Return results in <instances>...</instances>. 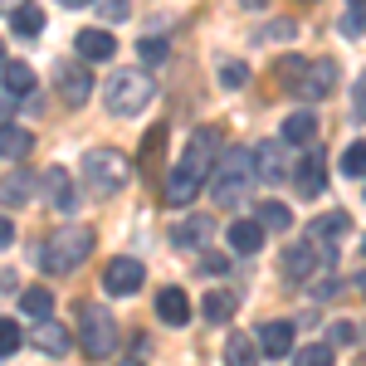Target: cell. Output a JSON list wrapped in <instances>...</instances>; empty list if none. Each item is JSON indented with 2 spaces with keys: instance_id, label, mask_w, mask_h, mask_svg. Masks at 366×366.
I'll return each instance as SVG.
<instances>
[{
  "instance_id": "cell-1",
  "label": "cell",
  "mask_w": 366,
  "mask_h": 366,
  "mask_svg": "<svg viewBox=\"0 0 366 366\" xmlns=\"http://www.w3.org/2000/svg\"><path fill=\"white\" fill-rule=\"evenodd\" d=\"M127 181H132L127 152H117V147H93L84 157V191L93 200H113Z\"/></svg>"
},
{
  "instance_id": "cell-2",
  "label": "cell",
  "mask_w": 366,
  "mask_h": 366,
  "mask_svg": "<svg viewBox=\"0 0 366 366\" xmlns=\"http://www.w3.org/2000/svg\"><path fill=\"white\" fill-rule=\"evenodd\" d=\"M88 254H93V229L88 225H64V229H54V234L44 239L39 269H44V274H74Z\"/></svg>"
},
{
  "instance_id": "cell-3",
  "label": "cell",
  "mask_w": 366,
  "mask_h": 366,
  "mask_svg": "<svg viewBox=\"0 0 366 366\" xmlns=\"http://www.w3.org/2000/svg\"><path fill=\"white\" fill-rule=\"evenodd\" d=\"M205 186H210V196L220 200V205H239V200L249 196V186H254V162L234 147V152H225V157L210 167Z\"/></svg>"
},
{
  "instance_id": "cell-4",
  "label": "cell",
  "mask_w": 366,
  "mask_h": 366,
  "mask_svg": "<svg viewBox=\"0 0 366 366\" xmlns=\"http://www.w3.org/2000/svg\"><path fill=\"white\" fill-rule=\"evenodd\" d=\"M152 98H157V88H152V79H147L142 69H122V74H113V84L103 88V103H108V113H117V117L142 113Z\"/></svg>"
},
{
  "instance_id": "cell-5",
  "label": "cell",
  "mask_w": 366,
  "mask_h": 366,
  "mask_svg": "<svg viewBox=\"0 0 366 366\" xmlns=\"http://www.w3.org/2000/svg\"><path fill=\"white\" fill-rule=\"evenodd\" d=\"M79 342L88 357H113L117 352V317L103 303H79Z\"/></svg>"
},
{
  "instance_id": "cell-6",
  "label": "cell",
  "mask_w": 366,
  "mask_h": 366,
  "mask_svg": "<svg viewBox=\"0 0 366 366\" xmlns=\"http://www.w3.org/2000/svg\"><path fill=\"white\" fill-rule=\"evenodd\" d=\"M205 176H210V171L200 167V162L181 157V162L171 167V176H167V205H191V200L205 191Z\"/></svg>"
},
{
  "instance_id": "cell-7",
  "label": "cell",
  "mask_w": 366,
  "mask_h": 366,
  "mask_svg": "<svg viewBox=\"0 0 366 366\" xmlns=\"http://www.w3.org/2000/svg\"><path fill=\"white\" fill-rule=\"evenodd\" d=\"M142 283H147L142 259H127V254L108 259V269H103V288H108L113 298H132V293H142Z\"/></svg>"
},
{
  "instance_id": "cell-8",
  "label": "cell",
  "mask_w": 366,
  "mask_h": 366,
  "mask_svg": "<svg viewBox=\"0 0 366 366\" xmlns=\"http://www.w3.org/2000/svg\"><path fill=\"white\" fill-rule=\"evenodd\" d=\"M332 84H337V64H332V59H317V64H303V69H298L293 93H298V98H327Z\"/></svg>"
},
{
  "instance_id": "cell-9",
  "label": "cell",
  "mask_w": 366,
  "mask_h": 366,
  "mask_svg": "<svg viewBox=\"0 0 366 366\" xmlns=\"http://www.w3.org/2000/svg\"><path fill=\"white\" fill-rule=\"evenodd\" d=\"M54 84H59V98H64L69 108L88 103V93H93V79H88L84 64H54Z\"/></svg>"
},
{
  "instance_id": "cell-10",
  "label": "cell",
  "mask_w": 366,
  "mask_h": 366,
  "mask_svg": "<svg viewBox=\"0 0 366 366\" xmlns=\"http://www.w3.org/2000/svg\"><path fill=\"white\" fill-rule=\"evenodd\" d=\"M249 162H254V176H259V181H283V176H288L283 142H259V152H254Z\"/></svg>"
},
{
  "instance_id": "cell-11",
  "label": "cell",
  "mask_w": 366,
  "mask_h": 366,
  "mask_svg": "<svg viewBox=\"0 0 366 366\" xmlns=\"http://www.w3.org/2000/svg\"><path fill=\"white\" fill-rule=\"evenodd\" d=\"M44 196H49V205L54 210H79V191H74V181H69V171L64 167H49V176H44Z\"/></svg>"
},
{
  "instance_id": "cell-12",
  "label": "cell",
  "mask_w": 366,
  "mask_h": 366,
  "mask_svg": "<svg viewBox=\"0 0 366 366\" xmlns=\"http://www.w3.org/2000/svg\"><path fill=\"white\" fill-rule=\"evenodd\" d=\"M157 317H162L167 327H186V322H191V298H186L181 288H162V293H157Z\"/></svg>"
},
{
  "instance_id": "cell-13",
  "label": "cell",
  "mask_w": 366,
  "mask_h": 366,
  "mask_svg": "<svg viewBox=\"0 0 366 366\" xmlns=\"http://www.w3.org/2000/svg\"><path fill=\"white\" fill-rule=\"evenodd\" d=\"M259 352L274 357V362H283V357L293 352V322H264V327H259Z\"/></svg>"
},
{
  "instance_id": "cell-14",
  "label": "cell",
  "mask_w": 366,
  "mask_h": 366,
  "mask_svg": "<svg viewBox=\"0 0 366 366\" xmlns=\"http://www.w3.org/2000/svg\"><path fill=\"white\" fill-rule=\"evenodd\" d=\"M117 54V39L108 34V29H84L79 34V59L84 64H103V59Z\"/></svg>"
},
{
  "instance_id": "cell-15",
  "label": "cell",
  "mask_w": 366,
  "mask_h": 366,
  "mask_svg": "<svg viewBox=\"0 0 366 366\" xmlns=\"http://www.w3.org/2000/svg\"><path fill=\"white\" fill-rule=\"evenodd\" d=\"M225 239H229L234 254H259L264 249V225H259V220H234V225L225 229Z\"/></svg>"
},
{
  "instance_id": "cell-16",
  "label": "cell",
  "mask_w": 366,
  "mask_h": 366,
  "mask_svg": "<svg viewBox=\"0 0 366 366\" xmlns=\"http://www.w3.org/2000/svg\"><path fill=\"white\" fill-rule=\"evenodd\" d=\"M293 171V181H298V191L303 196H322L327 191V171H322V157H303L298 167H288Z\"/></svg>"
},
{
  "instance_id": "cell-17",
  "label": "cell",
  "mask_w": 366,
  "mask_h": 366,
  "mask_svg": "<svg viewBox=\"0 0 366 366\" xmlns=\"http://www.w3.org/2000/svg\"><path fill=\"white\" fill-rule=\"evenodd\" d=\"M312 269H317V249H312V244H288V249H283V274L293 283H303Z\"/></svg>"
},
{
  "instance_id": "cell-18",
  "label": "cell",
  "mask_w": 366,
  "mask_h": 366,
  "mask_svg": "<svg viewBox=\"0 0 366 366\" xmlns=\"http://www.w3.org/2000/svg\"><path fill=\"white\" fill-rule=\"evenodd\" d=\"M29 147H34V137H29L25 127H15L10 117L0 122V157H10V162H25Z\"/></svg>"
},
{
  "instance_id": "cell-19",
  "label": "cell",
  "mask_w": 366,
  "mask_h": 366,
  "mask_svg": "<svg viewBox=\"0 0 366 366\" xmlns=\"http://www.w3.org/2000/svg\"><path fill=\"white\" fill-rule=\"evenodd\" d=\"M210 239V215H186L181 225L171 229V244H181V249H196Z\"/></svg>"
},
{
  "instance_id": "cell-20",
  "label": "cell",
  "mask_w": 366,
  "mask_h": 366,
  "mask_svg": "<svg viewBox=\"0 0 366 366\" xmlns=\"http://www.w3.org/2000/svg\"><path fill=\"white\" fill-rule=\"evenodd\" d=\"M312 137H317V117H312V113L283 117V142H288V147H308Z\"/></svg>"
},
{
  "instance_id": "cell-21",
  "label": "cell",
  "mask_w": 366,
  "mask_h": 366,
  "mask_svg": "<svg viewBox=\"0 0 366 366\" xmlns=\"http://www.w3.org/2000/svg\"><path fill=\"white\" fill-rule=\"evenodd\" d=\"M0 79H5V93H10V98L34 93V69H29V64H0Z\"/></svg>"
},
{
  "instance_id": "cell-22",
  "label": "cell",
  "mask_w": 366,
  "mask_h": 366,
  "mask_svg": "<svg viewBox=\"0 0 366 366\" xmlns=\"http://www.w3.org/2000/svg\"><path fill=\"white\" fill-rule=\"evenodd\" d=\"M5 15H10V25L20 29V34H25V39H34V34H39V29H44V10H34V5H29V0H20V5H10V10H5Z\"/></svg>"
},
{
  "instance_id": "cell-23",
  "label": "cell",
  "mask_w": 366,
  "mask_h": 366,
  "mask_svg": "<svg viewBox=\"0 0 366 366\" xmlns=\"http://www.w3.org/2000/svg\"><path fill=\"white\" fill-rule=\"evenodd\" d=\"M200 312H205V322H229V312H234V293H229V288H210V293L200 298Z\"/></svg>"
},
{
  "instance_id": "cell-24",
  "label": "cell",
  "mask_w": 366,
  "mask_h": 366,
  "mask_svg": "<svg viewBox=\"0 0 366 366\" xmlns=\"http://www.w3.org/2000/svg\"><path fill=\"white\" fill-rule=\"evenodd\" d=\"M34 347H39V352H54V357H64V352H69V337H64V327H59V322L39 317V327H34Z\"/></svg>"
},
{
  "instance_id": "cell-25",
  "label": "cell",
  "mask_w": 366,
  "mask_h": 366,
  "mask_svg": "<svg viewBox=\"0 0 366 366\" xmlns=\"http://www.w3.org/2000/svg\"><path fill=\"white\" fill-rule=\"evenodd\" d=\"M342 229H347V215H342V210H332V215H317V220L308 225V239H312V244H332Z\"/></svg>"
},
{
  "instance_id": "cell-26",
  "label": "cell",
  "mask_w": 366,
  "mask_h": 366,
  "mask_svg": "<svg viewBox=\"0 0 366 366\" xmlns=\"http://www.w3.org/2000/svg\"><path fill=\"white\" fill-rule=\"evenodd\" d=\"M25 200H29V176L25 171L0 176V205H25Z\"/></svg>"
},
{
  "instance_id": "cell-27",
  "label": "cell",
  "mask_w": 366,
  "mask_h": 366,
  "mask_svg": "<svg viewBox=\"0 0 366 366\" xmlns=\"http://www.w3.org/2000/svg\"><path fill=\"white\" fill-rule=\"evenodd\" d=\"M259 225L264 229H288L293 225V210H288L283 200H264V205H259Z\"/></svg>"
},
{
  "instance_id": "cell-28",
  "label": "cell",
  "mask_w": 366,
  "mask_h": 366,
  "mask_svg": "<svg viewBox=\"0 0 366 366\" xmlns=\"http://www.w3.org/2000/svg\"><path fill=\"white\" fill-rule=\"evenodd\" d=\"M20 308H25L29 317H49V312H54V293H49V288H25V293H20Z\"/></svg>"
},
{
  "instance_id": "cell-29",
  "label": "cell",
  "mask_w": 366,
  "mask_h": 366,
  "mask_svg": "<svg viewBox=\"0 0 366 366\" xmlns=\"http://www.w3.org/2000/svg\"><path fill=\"white\" fill-rule=\"evenodd\" d=\"M254 352H259V347H254L244 332H234V337L225 342V362H229V366H249V362H254Z\"/></svg>"
},
{
  "instance_id": "cell-30",
  "label": "cell",
  "mask_w": 366,
  "mask_h": 366,
  "mask_svg": "<svg viewBox=\"0 0 366 366\" xmlns=\"http://www.w3.org/2000/svg\"><path fill=\"white\" fill-rule=\"evenodd\" d=\"M342 171H347V176H366V142H352V147L342 152Z\"/></svg>"
},
{
  "instance_id": "cell-31",
  "label": "cell",
  "mask_w": 366,
  "mask_h": 366,
  "mask_svg": "<svg viewBox=\"0 0 366 366\" xmlns=\"http://www.w3.org/2000/svg\"><path fill=\"white\" fill-rule=\"evenodd\" d=\"M137 54L147 59V64H167L171 44H167V39H157V34H147V39H142V44H137Z\"/></svg>"
},
{
  "instance_id": "cell-32",
  "label": "cell",
  "mask_w": 366,
  "mask_h": 366,
  "mask_svg": "<svg viewBox=\"0 0 366 366\" xmlns=\"http://www.w3.org/2000/svg\"><path fill=\"white\" fill-rule=\"evenodd\" d=\"M93 10H98L103 20H127V15H132V0H93Z\"/></svg>"
},
{
  "instance_id": "cell-33",
  "label": "cell",
  "mask_w": 366,
  "mask_h": 366,
  "mask_svg": "<svg viewBox=\"0 0 366 366\" xmlns=\"http://www.w3.org/2000/svg\"><path fill=\"white\" fill-rule=\"evenodd\" d=\"M327 362H332V347H322V342H312V347L298 352V366H327Z\"/></svg>"
},
{
  "instance_id": "cell-34",
  "label": "cell",
  "mask_w": 366,
  "mask_h": 366,
  "mask_svg": "<svg viewBox=\"0 0 366 366\" xmlns=\"http://www.w3.org/2000/svg\"><path fill=\"white\" fill-rule=\"evenodd\" d=\"M220 84L225 88H244L249 84V69H244V64H220Z\"/></svg>"
},
{
  "instance_id": "cell-35",
  "label": "cell",
  "mask_w": 366,
  "mask_h": 366,
  "mask_svg": "<svg viewBox=\"0 0 366 366\" xmlns=\"http://www.w3.org/2000/svg\"><path fill=\"white\" fill-rule=\"evenodd\" d=\"M293 20H274V25H264L259 29V44H269V39H293Z\"/></svg>"
},
{
  "instance_id": "cell-36",
  "label": "cell",
  "mask_w": 366,
  "mask_h": 366,
  "mask_svg": "<svg viewBox=\"0 0 366 366\" xmlns=\"http://www.w3.org/2000/svg\"><path fill=\"white\" fill-rule=\"evenodd\" d=\"M15 352H20V327L0 322V357H15Z\"/></svg>"
},
{
  "instance_id": "cell-37",
  "label": "cell",
  "mask_w": 366,
  "mask_h": 366,
  "mask_svg": "<svg viewBox=\"0 0 366 366\" xmlns=\"http://www.w3.org/2000/svg\"><path fill=\"white\" fill-rule=\"evenodd\" d=\"M342 34H366V5H352V15L342 20Z\"/></svg>"
},
{
  "instance_id": "cell-38",
  "label": "cell",
  "mask_w": 366,
  "mask_h": 366,
  "mask_svg": "<svg viewBox=\"0 0 366 366\" xmlns=\"http://www.w3.org/2000/svg\"><path fill=\"white\" fill-rule=\"evenodd\" d=\"M298 69H303V59H298V54H288V59L279 64V84H283V88H293V79H298Z\"/></svg>"
},
{
  "instance_id": "cell-39",
  "label": "cell",
  "mask_w": 366,
  "mask_h": 366,
  "mask_svg": "<svg viewBox=\"0 0 366 366\" xmlns=\"http://www.w3.org/2000/svg\"><path fill=\"white\" fill-rule=\"evenodd\" d=\"M5 244H15V225H10V215H0V249Z\"/></svg>"
},
{
  "instance_id": "cell-40",
  "label": "cell",
  "mask_w": 366,
  "mask_h": 366,
  "mask_svg": "<svg viewBox=\"0 0 366 366\" xmlns=\"http://www.w3.org/2000/svg\"><path fill=\"white\" fill-rule=\"evenodd\" d=\"M357 113H366V79L357 84Z\"/></svg>"
},
{
  "instance_id": "cell-41",
  "label": "cell",
  "mask_w": 366,
  "mask_h": 366,
  "mask_svg": "<svg viewBox=\"0 0 366 366\" xmlns=\"http://www.w3.org/2000/svg\"><path fill=\"white\" fill-rule=\"evenodd\" d=\"M264 5H269V0H244V10H264Z\"/></svg>"
},
{
  "instance_id": "cell-42",
  "label": "cell",
  "mask_w": 366,
  "mask_h": 366,
  "mask_svg": "<svg viewBox=\"0 0 366 366\" xmlns=\"http://www.w3.org/2000/svg\"><path fill=\"white\" fill-rule=\"evenodd\" d=\"M5 113H10V93H5V98H0V117H5Z\"/></svg>"
},
{
  "instance_id": "cell-43",
  "label": "cell",
  "mask_w": 366,
  "mask_h": 366,
  "mask_svg": "<svg viewBox=\"0 0 366 366\" xmlns=\"http://www.w3.org/2000/svg\"><path fill=\"white\" fill-rule=\"evenodd\" d=\"M59 5H69V10H79V5H88V0H59Z\"/></svg>"
},
{
  "instance_id": "cell-44",
  "label": "cell",
  "mask_w": 366,
  "mask_h": 366,
  "mask_svg": "<svg viewBox=\"0 0 366 366\" xmlns=\"http://www.w3.org/2000/svg\"><path fill=\"white\" fill-rule=\"evenodd\" d=\"M10 5H20V0H0V10H10Z\"/></svg>"
},
{
  "instance_id": "cell-45",
  "label": "cell",
  "mask_w": 366,
  "mask_h": 366,
  "mask_svg": "<svg viewBox=\"0 0 366 366\" xmlns=\"http://www.w3.org/2000/svg\"><path fill=\"white\" fill-rule=\"evenodd\" d=\"M0 64H5V44H0Z\"/></svg>"
},
{
  "instance_id": "cell-46",
  "label": "cell",
  "mask_w": 366,
  "mask_h": 366,
  "mask_svg": "<svg viewBox=\"0 0 366 366\" xmlns=\"http://www.w3.org/2000/svg\"><path fill=\"white\" fill-rule=\"evenodd\" d=\"M352 5H366V0H352Z\"/></svg>"
},
{
  "instance_id": "cell-47",
  "label": "cell",
  "mask_w": 366,
  "mask_h": 366,
  "mask_svg": "<svg viewBox=\"0 0 366 366\" xmlns=\"http://www.w3.org/2000/svg\"><path fill=\"white\" fill-rule=\"evenodd\" d=\"M362 249H366V244H362Z\"/></svg>"
}]
</instances>
